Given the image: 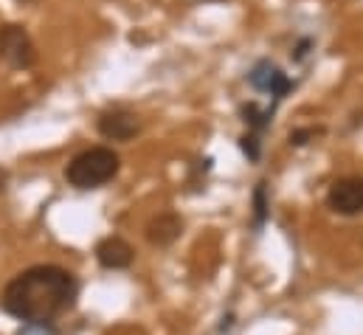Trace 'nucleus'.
<instances>
[{
  "mask_svg": "<svg viewBox=\"0 0 363 335\" xmlns=\"http://www.w3.org/2000/svg\"><path fill=\"white\" fill-rule=\"evenodd\" d=\"M77 299V279L57 265H37L14 276L3 290V310L26 324H48Z\"/></svg>",
  "mask_w": 363,
  "mask_h": 335,
  "instance_id": "obj_1",
  "label": "nucleus"
},
{
  "mask_svg": "<svg viewBox=\"0 0 363 335\" xmlns=\"http://www.w3.org/2000/svg\"><path fill=\"white\" fill-rule=\"evenodd\" d=\"M118 155L107 147H91L85 153H79L68 169H65V177L71 186L77 189H99L104 183H110L116 175H118Z\"/></svg>",
  "mask_w": 363,
  "mask_h": 335,
  "instance_id": "obj_2",
  "label": "nucleus"
},
{
  "mask_svg": "<svg viewBox=\"0 0 363 335\" xmlns=\"http://www.w3.org/2000/svg\"><path fill=\"white\" fill-rule=\"evenodd\" d=\"M0 57L14 68H31L37 62L34 43L23 26H14V23L0 26Z\"/></svg>",
  "mask_w": 363,
  "mask_h": 335,
  "instance_id": "obj_3",
  "label": "nucleus"
},
{
  "mask_svg": "<svg viewBox=\"0 0 363 335\" xmlns=\"http://www.w3.org/2000/svg\"><path fill=\"white\" fill-rule=\"evenodd\" d=\"M327 203L333 212L338 214H361L363 212V177H344V180H335L330 194H327Z\"/></svg>",
  "mask_w": 363,
  "mask_h": 335,
  "instance_id": "obj_4",
  "label": "nucleus"
},
{
  "mask_svg": "<svg viewBox=\"0 0 363 335\" xmlns=\"http://www.w3.org/2000/svg\"><path fill=\"white\" fill-rule=\"evenodd\" d=\"M138 130H141L138 116L124 107H116V110H107L99 116V133L110 141H130Z\"/></svg>",
  "mask_w": 363,
  "mask_h": 335,
  "instance_id": "obj_5",
  "label": "nucleus"
},
{
  "mask_svg": "<svg viewBox=\"0 0 363 335\" xmlns=\"http://www.w3.org/2000/svg\"><path fill=\"white\" fill-rule=\"evenodd\" d=\"M133 248H130V243H124L121 237H107V240H101L99 246H96V259H99V265L101 268H107V270H121V268H130L133 265Z\"/></svg>",
  "mask_w": 363,
  "mask_h": 335,
  "instance_id": "obj_6",
  "label": "nucleus"
},
{
  "mask_svg": "<svg viewBox=\"0 0 363 335\" xmlns=\"http://www.w3.org/2000/svg\"><path fill=\"white\" fill-rule=\"evenodd\" d=\"M251 84H254L257 90L271 93L276 99H281V96L290 90V79H287L276 65H271V62H259V65L251 71Z\"/></svg>",
  "mask_w": 363,
  "mask_h": 335,
  "instance_id": "obj_7",
  "label": "nucleus"
},
{
  "mask_svg": "<svg viewBox=\"0 0 363 335\" xmlns=\"http://www.w3.org/2000/svg\"><path fill=\"white\" fill-rule=\"evenodd\" d=\"M181 229H183L181 217L172 214V212H164V214H158V217L147 226V237H150L152 246H169V243L178 240Z\"/></svg>",
  "mask_w": 363,
  "mask_h": 335,
  "instance_id": "obj_8",
  "label": "nucleus"
},
{
  "mask_svg": "<svg viewBox=\"0 0 363 335\" xmlns=\"http://www.w3.org/2000/svg\"><path fill=\"white\" fill-rule=\"evenodd\" d=\"M242 113H245V121H251L254 127H265V124H268V119H271V113H259V110H257V104H248Z\"/></svg>",
  "mask_w": 363,
  "mask_h": 335,
  "instance_id": "obj_9",
  "label": "nucleus"
},
{
  "mask_svg": "<svg viewBox=\"0 0 363 335\" xmlns=\"http://www.w3.org/2000/svg\"><path fill=\"white\" fill-rule=\"evenodd\" d=\"M254 203H257V223L262 226L265 223V214H268V206H265V183H259V189L254 194Z\"/></svg>",
  "mask_w": 363,
  "mask_h": 335,
  "instance_id": "obj_10",
  "label": "nucleus"
},
{
  "mask_svg": "<svg viewBox=\"0 0 363 335\" xmlns=\"http://www.w3.org/2000/svg\"><path fill=\"white\" fill-rule=\"evenodd\" d=\"M242 150L248 153V158H251V161H257V158H259V141H257L254 136H245V138H242Z\"/></svg>",
  "mask_w": 363,
  "mask_h": 335,
  "instance_id": "obj_11",
  "label": "nucleus"
},
{
  "mask_svg": "<svg viewBox=\"0 0 363 335\" xmlns=\"http://www.w3.org/2000/svg\"><path fill=\"white\" fill-rule=\"evenodd\" d=\"M17 3H34V0H17Z\"/></svg>",
  "mask_w": 363,
  "mask_h": 335,
  "instance_id": "obj_12",
  "label": "nucleus"
}]
</instances>
